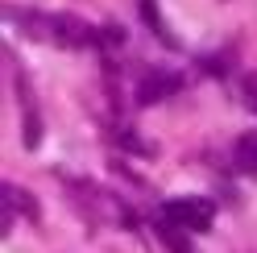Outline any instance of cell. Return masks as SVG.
<instances>
[{"label": "cell", "instance_id": "obj_1", "mask_svg": "<svg viewBox=\"0 0 257 253\" xmlns=\"http://www.w3.org/2000/svg\"><path fill=\"white\" fill-rule=\"evenodd\" d=\"M9 17L17 21L29 38L50 42V46H58V50H83V46L104 42V29H91L79 17H71V13H50V17H46V13H17V9H9Z\"/></svg>", "mask_w": 257, "mask_h": 253}, {"label": "cell", "instance_id": "obj_2", "mask_svg": "<svg viewBox=\"0 0 257 253\" xmlns=\"http://www.w3.org/2000/svg\"><path fill=\"white\" fill-rule=\"evenodd\" d=\"M162 220H170L174 228H187V232H207L216 220V203L203 199V195H183V199H166L162 203Z\"/></svg>", "mask_w": 257, "mask_h": 253}, {"label": "cell", "instance_id": "obj_3", "mask_svg": "<svg viewBox=\"0 0 257 253\" xmlns=\"http://www.w3.org/2000/svg\"><path fill=\"white\" fill-rule=\"evenodd\" d=\"M179 87H183V75H174V71H146L141 75V87H137V100L141 104H158V100L174 96Z\"/></svg>", "mask_w": 257, "mask_h": 253}, {"label": "cell", "instance_id": "obj_4", "mask_svg": "<svg viewBox=\"0 0 257 253\" xmlns=\"http://www.w3.org/2000/svg\"><path fill=\"white\" fill-rule=\"evenodd\" d=\"M232 162H236L240 175H257V133H240V137H236Z\"/></svg>", "mask_w": 257, "mask_h": 253}, {"label": "cell", "instance_id": "obj_5", "mask_svg": "<svg viewBox=\"0 0 257 253\" xmlns=\"http://www.w3.org/2000/svg\"><path fill=\"white\" fill-rule=\"evenodd\" d=\"M158 232H162V241L170 245V253H191L187 236H179V232H174V224H170V220H158Z\"/></svg>", "mask_w": 257, "mask_h": 253}, {"label": "cell", "instance_id": "obj_6", "mask_svg": "<svg viewBox=\"0 0 257 253\" xmlns=\"http://www.w3.org/2000/svg\"><path fill=\"white\" fill-rule=\"evenodd\" d=\"M240 96H245V104H249L253 112H257V75H249L245 83H240Z\"/></svg>", "mask_w": 257, "mask_h": 253}]
</instances>
